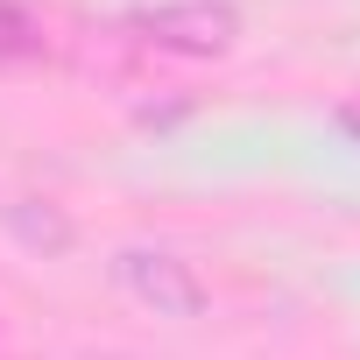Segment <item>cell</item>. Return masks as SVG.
<instances>
[{"mask_svg": "<svg viewBox=\"0 0 360 360\" xmlns=\"http://www.w3.org/2000/svg\"><path fill=\"white\" fill-rule=\"evenodd\" d=\"M113 276L155 311V318H198L205 311V283L184 255H169V248H120L113 255Z\"/></svg>", "mask_w": 360, "mask_h": 360, "instance_id": "7a4b0ae2", "label": "cell"}, {"mask_svg": "<svg viewBox=\"0 0 360 360\" xmlns=\"http://www.w3.org/2000/svg\"><path fill=\"white\" fill-rule=\"evenodd\" d=\"M141 36L169 57H226L240 43V15L226 0H162L141 15Z\"/></svg>", "mask_w": 360, "mask_h": 360, "instance_id": "6da1fadb", "label": "cell"}, {"mask_svg": "<svg viewBox=\"0 0 360 360\" xmlns=\"http://www.w3.org/2000/svg\"><path fill=\"white\" fill-rule=\"evenodd\" d=\"M346 127H360V106H346Z\"/></svg>", "mask_w": 360, "mask_h": 360, "instance_id": "277c9868", "label": "cell"}, {"mask_svg": "<svg viewBox=\"0 0 360 360\" xmlns=\"http://www.w3.org/2000/svg\"><path fill=\"white\" fill-rule=\"evenodd\" d=\"M29 57H43V29L15 8V0H0V71H8V64H29Z\"/></svg>", "mask_w": 360, "mask_h": 360, "instance_id": "3957f363", "label": "cell"}]
</instances>
